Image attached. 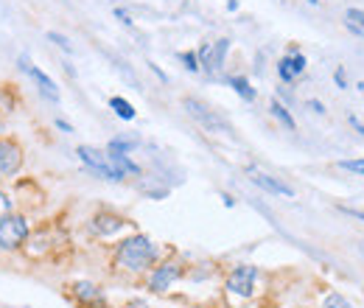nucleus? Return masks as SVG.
Returning <instances> with one entry per match:
<instances>
[{
  "label": "nucleus",
  "instance_id": "1",
  "mask_svg": "<svg viewBox=\"0 0 364 308\" xmlns=\"http://www.w3.org/2000/svg\"><path fill=\"white\" fill-rule=\"evenodd\" d=\"M157 261V247L149 236H129L118 244L115 249V266L126 269V272H146L151 269Z\"/></svg>",
  "mask_w": 364,
  "mask_h": 308
},
{
  "label": "nucleus",
  "instance_id": "2",
  "mask_svg": "<svg viewBox=\"0 0 364 308\" xmlns=\"http://www.w3.org/2000/svg\"><path fill=\"white\" fill-rule=\"evenodd\" d=\"M31 236V224L23 213H9L6 219H0V249L3 252H17L26 247Z\"/></svg>",
  "mask_w": 364,
  "mask_h": 308
},
{
  "label": "nucleus",
  "instance_id": "3",
  "mask_svg": "<svg viewBox=\"0 0 364 308\" xmlns=\"http://www.w3.org/2000/svg\"><path fill=\"white\" fill-rule=\"evenodd\" d=\"M76 157L82 160V166H84L90 174H96V177H101V180H109V183H123V174L115 171V166L109 163V154H107V151H101V148H96V146H79V148H76Z\"/></svg>",
  "mask_w": 364,
  "mask_h": 308
},
{
  "label": "nucleus",
  "instance_id": "4",
  "mask_svg": "<svg viewBox=\"0 0 364 308\" xmlns=\"http://www.w3.org/2000/svg\"><path fill=\"white\" fill-rule=\"evenodd\" d=\"M26 157H23V146L15 140V137H6L0 134V177L9 180V177H17L20 169H23Z\"/></svg>",
  "mask_w": 364,
  "mask_h": 308
},
{
  "label": "nucleus",
  "instance_id": "5",
  "mask_svg": "<svg viewBox=\"0 0 364 308\" xmlns=\"http://www.w3.org/2000/svg\"><path fill=\"white\" fill-rule=\"evenodd\" d=\"M255 280H258V269L244 263V266H236L227 277V291L230 294H238V297H252L255 294Z\"/></svg>",
  "mask_w": 364,
  "mask_h": 308
},
{
  "label": "nucleus",
  "instance_id": "6",
  "mask_svg": "<svg viewBox=\"0 0 364 308\" xmlns=\"http://www.w3.org/2000/svg\"><path fill=\"white\" fill-rule=\"evenodd\" d=\"M182 107H185L188 109V115L194 118V121H199L208 132H230V126L211 109V107H205L202 101H197V98H185V101H182Z\"/></svg>",
  "mask_w": 364,
  "mask_h": 308
},
{
  "label": "nucleus",
  "instance_id": "7",
  "mask_svg": "<svg viewBox=\"0 0 364 308\" xmlns=\"http://www.w3.org/2000/svg\"><path fill=\"white\" fill-rule=\"evenodd\" d=\"M20 68L29 73V79L34 82V87H37V90H40V93H43L48 101H59V87H56V82H54V79H51L45 70H40L37 65H31L26 56H20Z\"/></svg>",
  "mask_w": 364,
  "mask_h": 308
},
{
  "label": "nucleus",
  "instance_id": "8",
  "mask_svg": "<svg viewBox=\"0 0 364 308\" xmlns=\"http://www.w3.org/2000/svg\"><path fill=\"white\" fill-rule=\"evenodd\" d=\"M179 275H182L179 263L165 261V263H160V266L151 269V275H149V288H151V291H168V288L179 280Z\"/></svg>",
  "mask_w": 364,
  "mask_h": 308
},
{
  "label": "nucleus",
  "instance_id": "9",
  "mask_svg": "<svg viewBox=\"0 0 364 308\" xmlns=\"http://www.w3.org/2000/svg\"><path fill=\"white\" fill-rule=\"evenodd\" d=\"M250 180H252V185H258L261 191H266V194H272V197H286V199H294V188H291V185H286L283 180L272 177V174H264V171H250Z\"/></svg>",
  "mask_w": 364,
  "mask_h": 308
},
{
  "label": "nucleus",
  "instance_id": "10",
  "mask_svg": "<svg viewBox=\"0 0 364 308\" xmlns=\"http://www.w3.org/2000/svg\"><path fill=\"white\" fill-rule=\"evenodd\" d=\"M90 227H93L96 236L109 238V236H115V233H121V230L126 227V219H121V216H115V213H98Z\"/></svg>",
  "mask_w": 364,
  "mask_h": 308
},
{
  "label": "nucleus",
  "instance_id": "11",
  "mask_svg": "<svg viewBox=\"0 0 364 308\" xmlns=\"http://www.w3.org/2000/svg\"><path fill=\"white\" fill-rule=\"evenodd\" d=\"M227 51H230V40H219V43H211V59H208V65H205L202 70H205V73H219V70L225 68Z\"/></svg>",
  "mask_w": 364,
  "mask_h": 308
},
{
  "label": "nucleus",
  "instance_id": "12",
  "mask_svg": "<svg viewBox=\"0 0 364 308\" xmlns=\"http://www.w3.org/2000/svg\"><path fill=\"white\" fill-rule=\"evenodd\" d=\"M107 154H109V163L115 166V171L123 174V180H126V177H140V166L129 157V154H123V151H109V148H107Z\"/></svg>",
  "mask_w": 364,
  "mask_h": 308
},
{
  "label": "nucleus",
  "instance_id": "13",
  "mask_svg": "<svg viewBox=\"0 0 364 308\" xmlns=\"http://www.w3.org/2000/svg\"><path fill=\"white\" fill-rule=\"evenodd\" d=\"M227 84H230V87H233V90H236L247 104H252V101L258 98V90H255V87L250 84V79H244V76H230Z\"/></svg>",
  "mask_w": 364,
  "mask_h": 308
},
{
  "label": "nucleus",
  "instance_id": "14",
  "mask_svg": "<svg viewBox=\"0 0 364 308\" xmlns=\"http://www.w3.org/2000/svg\"><path fill=\"white\" fill-rule=\"evenodd\" d=\"M269 112L289 129V132H297V121H294V115L289 112V107L283 104V101H278V98H272V104H269Z\"/></svg>",
  "mask_w": 364,
  "mask_h": 308
},
{
  "label": "nucleus",
  "instance_id": "15",
  "mask_svg": "<svg viewBox=\"0 0 364 308\" xmlns=\"http://www.w3.org/2000/svg\"><path fill=\"white\" fill-rule=\"evenodd\" d=\"M344 29L353 37H364V12L361 9H347L344 12Z\"/></svg>",
  "mask_w": 364,
  "mask_h": 308
},
{
  "label": "nucleus",
  "instance_id": "16",
  "mask_svg": "<svg viewBox=\"0 0 364 308\" xmlns=\"http://www.w3.org/2000/svg\"><path fill=\"white\" fill-rule=\"evenodd\" d=\"M109 109H112L121 121H135V118H137L135 107H132L126 98H121V95H112V98H109Z\"/></svg>",
  "mask_w": 364,
  "mask_h": 308
},
{
  "label": "nucleus",
  "instance_id": "17",
  "mask_svg": "<svg viewBox=\"0 0 364 308\" xmlns=\"http://www.w3.org/2000/svg\"><path fill=\"white\" fill-rule=\"evenodd\" d=\"M137 143H140L137 137H112L107 148H109V151H123V154H129V151H132Z\"/></svg>",
  "mask_w": 364,
  "mask_h": 308
},
{
  "label": "nucleus",
  "instance_id": "18",
  "mask_svg": "<svg viewBox=\"0 0 364 308\" xmlns=\"http://www.w3.org/2000/svg\"><path fill=\"white\" fill-rule=\"evenodd\" d=\"M289 56V65H291V73L300 79L303 73H305V68H308V59L300 54V51H291V54H286Z\"/></svg>",
  "mask_w": 364,
  "mask_h": 308
},
{
  "label": "nucleus",
  "instance_id": "19",
  "mask_svg": "<svg viewBox=\"0 0 364 308\" xmlns=\"http://www.w3.org/2000/svg\"><path fill=\"white\" fill-rule=\"evenodd\" d=\"M73 288H76V297H79V300H101V291H98L93 283H84V280H82V283H76Z\"/></svg>",
  "mask_w": 364,
  "mask_h": 308
},
{
  "label": "nucleus",
  "instance_id": "20",
  "mask_svg": "<svg viewBox=\"0 0 364 308\" xmlns=\"http://www.w3.org/2000/svg\"><path fill=\"white\" fill-rule=\"evenodd\" d=\"M179 62L185 65V70H191V73H199V70H202L199 56H197L194 51H182V54H179Z\"/></svg>",
  "mask_w": 364,
  "mask_h": 308
},
{
  "label": "nucleus",
  "instance_id": "21",
  "mask_svg": "<svg viewBox=\"0 0 364 308\" xmlns=\"http://www.w3.org/2000/svg\"><path fill=\"white\" fill-rule=\"evenodd\" d=\"M342 171H347V174H356V177H364V160H339L336 163Z\"/></svg>",
  "mask_w": 364,
  "mask_h": 308
},
{
  "label": "nucleus",
  "instance_id": "22",
  "mask_svg": "<svg viewBox=\"0 0 364 308\" xmlns=\"http://www.w3.org/2000/svg\"><path fill=\"white\" fill-rule=\"evenodd\" d=\"M278 76H280V82H286V84H291V82H297V76L291 73V65H289V56H283V59L278 62Z\"/></svg>",
  "mask_w": 364,
  "mask_h": 308
},
{
  "label": "nucleus",
  "instance_id": "23",
  "mask_svg": "<svg viewBox=\"0 0 364 308\" xmlns=\"http://www.w3.org/2000/svg\"><path fill=\"white\" fill-rule=\"evenodd\" d=\"M48 40H51L56 48H62L65 54H73V45H70V40H68L65 34H59V31H48Z\"/></svg>",
  "mask_w": 364,
  "mask_h": 308
},
{
  "label": "nucleus",
  "instance_id": "24",
  "mask_svg": "<svg viewBox=\"0 0 364 308\" xmlns=\"http://www.w3.org/2000/svg\"><path fill=\"white\" fill-rule=\"evenodd\" d=\"M322 308H353L342 294H328L325 297V302H322Z\"/></svg>",
  "mask_w": 364,
  "mask_h": 308
},
{
  "label": "nucleus",
  "instance_id": "25",
  "mask_svg": "<svg viewBox=\"0 0 364 308\" xmlns=\"http://www.w3.org/2000/svg\"><path fill=\"white\" fill-rule=\"evenodd\" d=\"M9 213H15V202L6 191H0V219H6Z\"/></svg>",
  "mask_w": 364,
  "mask_h": 308
},
{
  "label": "nucleus",
  "instance_id": "26",
  "mask_svg": "<svg viewBox=\"0 0 364 308\" xmlns=\"http://www.w3.org/2000/svg\"><path fill=\"white\" fill-rule=\"evenodd\" d=\"M347 123H350V126H353V129H356L361 137H364V121H361L356 112H347Z\"/></svg>",
  "mask_w": 364,
  "mask_h": 308
},
{
  "label": "nucleus",
  "instance_id": "27",
  "mask_svg": "<svg viewBox=\"0 0 364 308\" xmlns=\"http://www.w3.org/2000/svg\"><path fill=\"white\" fill-rule=\"evenodd\" d=\"M333 79H336V87H339V90H344V87H347V79H344V68H342V65L336 68V73H333Z\"/></svg>",
  "mask_w": 364,
  "mask_h": 308
},
{
  "label": "nucleus",
  "instance_id": "28",
  "mask_svg": "<svg viewBox=\"0 0 364 308\" xmlns=\"http://www.w3.org/2000/svg\"><path fill=\"white\" fill-rule=\"evenodd\" d=\"M308 107H311V112H317V115H325V107H322V101L311 98V101H308Z\"/></svg>",
  "mask_w": 364,
  "mask_h": 308
},
{
  "label": "nucleus",
  "instance_id": "29",
  "mask_svg": "<svg viewBox=\"0 0 364 308\" xmlns=\"http://www.w3.org/2000/svg\"><path fill=\"white\" fill-rule=\"evenodd\" d=\"M115 17H118V20L123 23V26H132V17H129V15L123 12V9H115Z\"/></svg>",
  "mask_w": 364,
  "mask_h": 308
},
{
  "label": "nucleus",
  "instance_id": "30",
  "mask_svg": "<svg viewBox=\"0 0 364 308\" xmlns=\"http://www.w3.org/2000/svg\"><path fill=\"white\" fill-rule=\"evenodd\" d=\"M347 216H353V219H358V222H364V210H353V208H342Z\"/></svg>",
  "mask_w": 364,
  "mask_h": 308
},
{
  "label": "nucleus",
  "instance_id": "31",
  "mask_svg": "<svg viewBox=\"0 0 364 308\" xmlns=\"http://www.w3.org/2000/svg\"><path fill=\"white\" fill-rule=\"evenodd\" d=\"M54 123H56V126H59V129H62V132H68V134H70V132H73V126H70V123H68V121H62V118H56V121H54Z\"/></svg>",
  "mask_w": 364,
  "mask_h": 308
},
{
  "label": "nucleus",
  "instance_id": "32",
  "mask_svg": "<svg viewBox=\"0 0 364 308\" xmlns=\"http://www.w3.org/2000/svg\"><path fill=\"white\" fill-rule=\"evenodd\" d=\"M222 199H225V205H227V208H233V205H236V199H233V197H230V194H225V197H222Z\"/></svg>",
  "mask_w": 364,
  "mask_h": 308
},
{
  "label": "nucleus",
  "instance_id": "33",
  "mask_svg": "<svg viewBox=\"0 0 364 308\" xmlns=\"http://www.w3.org/2000/svg\"><path fill=\"white\" fill-rule=\"evenodd\" d=\"M132 308H146V305H143V302H135V305H132Z\"/></svg>",
  "mask_w": 364,
  "mask_h": 308
},
{
  "label": "nucleus",
  "instance_id": "34",
  "mask_svg": "<svg viewBox=\"0 0 364 308\" xmlns=\"http://www.w3.org/2000/svg\"><path fill=\"white\" fill-rule=\"evenodd\" d=\"M308 3H319V0H308Z\"/></svg>",
  "mask_w": 364,
  "mask_h": 308
},
{
  "label": "nucleus",
  "instance_id": "35",
  "mask_svg": "<svg viewBox=\"0 0 364 308\" xmlns=\"http://www.w3.org/2000/svg\"><path fill=\"white\" fill-rule=\"evenodd\" d=\"M361 252H364V241H361Z\"/></svg>",
  "mask_w": 364,
  "mask_h": 308
}]
</instances>
